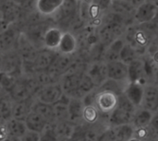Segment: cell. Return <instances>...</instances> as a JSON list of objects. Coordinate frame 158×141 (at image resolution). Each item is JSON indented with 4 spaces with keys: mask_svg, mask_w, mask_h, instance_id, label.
<instances>
[{
    "mask_svg": "<svg viewBox=\"0 0 158 141\" xmlns=\"http://www.w3.org/2000/svg\"><path fill=\"white\" fill-rule=\"evenodd\" d=\"M63 93L69 98L82 99L85 95L96 89L94 83L86 73V69L70 68L63 74L60 81Z\"/></svg>",
    "mask_w": 158,
    "mask_h": 141,
    "instance_id": "cell-1",
    "label": "cell"
},
{
    "mask_svg": "<svg viewBox=\"0 0 158 141\" xmlns=\"http://www.w3.org/2000/svg\"><path fill=\"white\" fill-rule=\"evenodd\" d=\"M157 35H154L144 25L136 23L130 25L123 35L125 42L131 45L141 56L145 54L151 41Z\"/></svg>",
    "mask_w": 158,
    "mask_h": 141,
    "instance_id": "cell-2",
    "label": "cell"
},
{
    "mask_svg": "<svg viewBox=\"0 0 158 141\" xmlns=\"http://www.w3.org/2000/svg\"><path fill=\"white\" fill-rule=\"evenodd\" d=\"M136 109L137 107L127 98L124 93L118 95V102L117 107L107 117V126L116 127L131 123Z\"/></svg>",
    "mask_w": 158,
    "mask_h": 141,
    "instance_id": "cell-3",
    "label": "cell"
},
{
    "mask_svg": "<svg viewBox=\"0 0 158 141\" xmlns=\"http://www.w3.org/2000/svg\"><path fill=\"white\" fill-rule=\"evenodd\" d=\"M118 95L109 91H98L95 89V97L94 105L98 109L101 115L108 117L112 111L117 107Z\"/></svg>",
    "mask_w": 158,
    "mask_h": 141,
    "instance_id": "cell-4",
    "label": "cell"
},
{
    "mask_svg": "<svg viewBox=\"0 0 158 141\" xmlns=\"http://www.w3.org/2000/svg\"><path fill=\"white\" fill-rule=\"evenodd\" d=\"M158 17V6L146 0L144 3L136 7L133 20L136 24H146L152 22Z\"/></svg>",
    "mask_w": 158,
    "mask_h": 141,
    "instance_id": "cell-5",
    "label": "cell"
},
{
    "mask_svg": "<svg viewBox=\"0 0 158 141\" xmlns=\"http://www.w3.org/2000/svg\"><path fill=\"white\" fill-rule=\"evenodd\" d=\"M153 114L158 113V86L154 82H148L143 87V95L141 106Z\"/></svg>",
    "mask_w": 158,
    "mask_h": 141,
    "instance_id": "cell-6",
    "label": "cell"
},
{
    "mask_svg": "<svg viewBox=\"0 0 158 141\" xmlns=\"http://www.w3.org/2000/svg\"><path fill=\"white\" fill-rule=\"evenodd\" d=\"M60 83H50L42 87L37 92V99L43 103L54 104L63 95Z\"/></svg>",
    "mask_w": 158,
    "mask_h": 141,
    "instance_id": "cell-7",
    "label": "cell"
},
{
    "mask_svg": "<svg viewBox=\"0 0 158 141\" xmlns=\"http://www.w3.org/2000/svg\"><path fill=\"white\" fill-rule=\"evenodd\" d=\"M107 79L117 81H129V66L120 60H114L106 63Z\"/></svg>",
    "mask_w": 158,
    "mask_h": 141,
    "instance_id": "cell-8",
    "label": "cell"
},
{
    "mask_svg": "<svg viewBox=\"0 0 158 141\" xmlns=\"http://www.w3.org/2000/svg\"><path fill=\"white\" fill-rule=\"evenodd\" d=\"M86 73L91 78L95 87L98 88L107 79L106 63L103 60L94 61L87 66Z\"/></svg>",
    "mask_w": 158,
    "mask_h": 141,
    "instance_id": "cell-9",
    "label": "cell"
},
{
    "mask_svg": "<svg viewBox=\"0 0 158 141\" xmlns=\"http://www.w3.org/2000/svg\"><path fill=\"white\" fill-rule=\"evenodd\" d=\"M18 33L15 28L8 26L0 32V52L6 53L12 51L18 42Z\"/></svg>",
    "mask_w": 158,
    "mask_h": 141,
    "instance_id": "cell-10",
    "label": "cell"
},
{
    "mask_svg": "<svg viewBox=\"0 0 158 141\" xmlns=\"http://www.w3.org/2000/svg\"><path fill=\"white\" fill-rule=\"evenodd\" d=\"M78 45L79 42L76 36L70 31H65L62 34L59 45L57 47V51L61 54L71 55L77 51Z\"/></svg>",
    "mask_w": 158,
    "mask_h": 141,
    "instance_id": "cell-11",
    "label": "cell"
},
{
    "mask_svg": "<svg viewBox=\"0 0 158 141\" xmlns=\"http://www.w3.org/2000/svg\"><path fill=\"white\" fill-rule=\"evenodd\" d=\"M31 111L37 113L40 116H42L48 124L56 123V117L54 110L53 104L43 103L37 99L31 105Z\"/></svg>",
    "mask_w": 158,
    "mask_h": 141,
    "instance_id": "cell-12",
    "label": "cell"
},
{
    "mask_svg": "<svg viewBox=\"0 0 158 141\" xmlns=\"http://www.w3.org/2000/svg\"><path fill=\"white\" fill-rule=\"evenodd\" d=\"M64 0H35V9L43 16L56 15L60 9Z\"/></svg>",
    "mask_w": 158,
    "mask_h": 141,
    "instance_id": "cell-13",
    "label": "cell"
},
{
    "mask_svg": "<svg viewBox=\"0 0 158 141\" xmlns=\"http://www.w3.org/2000/svg\"><path fill=\"white\" fill-rule=\"evenodd\" d=\"M83 108H84V104L81 99L70 98L68 106L69 121H70L74 125H79L83 123L82 121Z\"/></svg>",
    "mask_w": 158,
    "mask_h": 141,
    "instance_id": "cell-14",
    "label": "cell"
},
{
    "mask_svg": "<svg viewBox=\"0 0 158 141\" xmlns=\"http://www.w3.org/2000/svg\"><path fill=\"white\" fill-rule=\"evenodd\" d=\"M125 42H126L124 40V37L122 36V37L116 39L111 43H109L105 48V52H104V55H103V61L107 63L110 61L118 60L120 52H121Z\"/></svg>",
    "mask_w": 158,
    "mask_h": 141,
    "instance_id": "cell-15",
    "label": "cell"
},
{
    "mask_svg": "<svg viewBox=\"0 0 158 141\" xmlns=\"http://www.w3.org/2000/svg\"><path fill=\"white\" fill-rule=\"evenodd\" d=\"M63 31L56 27L49 28L43 36V43L44 46L48 50H57L59 45Z\"/></svg>",
    "mask_w": 158,
    "mask_h": 141,
    "instance_id": "cell-16",
    "label": "cell"
},
{
    "mask_svg": "<svg viewBox=\"0 0 158 141\" xmlns=\"http://www.w3.org/2000/svg\"><path fill=\"white\" fill-rule=\"evenodd\" d=\"M143 87L144 85L140 84L138 82H129L125 88L124 94L127 98L138 108L141 106L143 95Z\"/></svg>",
    "mask_w": 158,
    "mask_h": 141,
    "instance_id": "cell-17",
    "label": "cell"
},
{
    "mask_svg": "<svg viewBox=\"0 0 158 141\" xmlns=\"http://www.w3.org/2000/svg\"><path fill=\"white\" fill-rule=\"evenodd\" d=\"M113 141H129L134 136V127L129 124H123L116 127H110Z\"/></svg>",
    "mask_w": 158,
    "mask_h": 141,
    "instance_id": "cell-18",
    "label": "cell"
},
{
    "mask_svg": "<svg viewBox=\"0 0 158 141\" xmlns=\"http://www.w3.org/2000/svg\"><path fill=\"white\" fill-rule=\"evenodd\" d=\"M135 9L136 8L134 6H132L126 0H113L111 7H110V11H113L115 13L122 15L123 17H125L127 19H129L132 23H134L133 15H134Z\"/></svg>",
    "mask_w": 158,
    "mask_h": 141,
    "instance_id": "cell-19",
    "label": "cell"
},
{
    "mask_svg": "<svg viewBox=\"0 0 158 141\" xmlns=\"http://www.w3.org/2000/svg\"><path fill=\"white\" fill-rule=\"evenodd\" d=\"M25 126L27 127V130L33 131L36 133H41L48 125V123L42 117L40 116L37 113L31 111L27 117L24 120Z\"/></svg>",
    "mask_w": 158,
    "mask_h": 141,
    "instance_id": "cell-20",
    "label": "cell"
},
{
    "mask_svg": "<svg viewBox=\"0 0 158 141\" xmlns=\"http://www.w3.org/2000/svg\"><path fill=\"white\" fill-rule=\"evenodd\" d=\"M154 115L155 114L149 110H146L143 107H138L132 116L131 124L134 127V128L148 127Z\"/></svg>",
    "mask_w": 158,
    "mask_h": 141,
    "instance_id": "cell-21",
    "label": "cell"
},
{
    "mask_svg": "<svg viewBox=\"0 0 158 141\" xmlns=\"http://www.w3.org/2000/svg\"><path fill=\"white\" fill-rule=\"evenodd\" d=\"M107 117H104L101 115L98 109L94 105H84L83 113H82V121L87 125H95L99 122H106ZM107 124V122H106Z\"/></svg>",
    "mask_w": 158,
    "mask_h": 141,
    "instance_id": "cell-22",
    "label": "cell"
},
{
    "mask_svg": "<svg viewBox=\"0 0 158 141\" xmlns=\"http://www.w3.org/2000/svg\"><path fill=\"white\" fill-rule=\"evenodd\" d=\"M6 127L8 131L9 137L13 139H19L22 137V135L27 131V127L25 126L24 121L19 120L16 118H10L6 121Z\"/></svg>",
    "mask_w": 158,
    "mask_h": 141,
    "instance_id": "cell-23",
    "label": "cell"
},
{
    "mask_svg": "<svg viewBox=\"0 0 158 141\" xmlns=\"http://www.w3.org/2000/svg\"><path fill=\"white\" fill-rule=\"evenodd\" d=\"M31 105L28 103V102L24 100L17 101V103L11 107V115L12 118H16L19 120L24 121L29 113L31 111Z\"/></svg>",
    "mask_w": 158,
    "mask_h": 141,
    "instance_id": "cell-24",
    "label": "cell"
},
{
    "mask_svg": "<svg viewBox=\"0 0 158 141\" xmlns=\"http://www.w3.org/2000/svg\"><path fill=\"white\" fill-rule=\"evenodd\" d=\"M75 126L73 123H71L69 120L65 121H57L55 124V128L56 131V134L59 138V141L69 139L74 132Z\"/></svg>",
    "mask_w": 158,
    "mask_h": 141,
    "instance_id": "cell-25",
    "label": "cell"
},
{
    "mask_svg": "<svg viewBox=\"0 0 158 141\" xmlns=\"http://www.w3.org/2000/svg\"><path fill=\"white\" fill-rule=\"evenodd\" d=\"M78 9H79L78 0H64L60 9L56 15H59L62 19H67L74 17Z\"/></svg>",
    "mask_w": 158,
    "mask_h": 141,
    "instance_id": "cell-26",
    "label": "cell"
},
{
    "mask_svg": "<svg viewBox=\"0 0 158 141\" xmlns=\"http://www.w3.org/2000/svg\"><path fill=\"white\" fill-rule=\"evenodd\" d=\"M129 82H122V81H117L114 79H107L101 86L96 88L98 91H109L117 95H120L124 92L126 86Z\"/></svg>",
    "mask_w": 158,
    "mask_h": 141,
    "instance_id": "cell-27",
    "label": "cell"
},
{
    "mask_svg": "<svg viewBox=\"0 0 158 141\" xmlns=\"http://www.w3.org/2000/svg\"><path fill=\"white\" fill-rule=\"evenodd\" d=\"M139 57H141V55L139 54V53L129 43L125 42L120 54H119V59L121 62L125 63L126 65H130L131 63H132L133 61H135L136 59H138Z\"/></svg>",
    "mask_w": 158,
    "mask_h": 141,
    "instance_id": "cell-28",
    "label": "cell"
},
{
    "mask_svg": "<svg viewBox=\"0 0 158 141\" xmlns=\"http://www.w3.org/2000/svg\"><path fill=\"white\" fill-rule=\"evenodd\" d=\"M144 56L156 68L158 66V35L151 41Z\"/></svg>",
    "mask_w": 158,
    "mask_h": 141,
    "instance_id": "cell-29",
    "label": "cell"
},
{
    "mask_svg": "<svg viewBox=\"0 0 158 141\" xmlns=\"http://www.w3.org/2000/svg\"><path fill=\"white\" fill-rule=\"evenodd\" d=\"M55 124H48L46 126V127L40 133L39 141H59V138L55 128Z\"/></svg>",
    "mask_w": 158,
    "mask_h": 141,
    "instance_id": "cell-30",
    "label": "cell"
},
{
    "mask_svg": "<svg viewBox=\"0 0 158 141\" xmlns=\"http://www.w3.org/2000/svg\"><path fill=\"white\" fill-rule=\"evenodd\" d=\"M133 138H135V139H137L141 141H148L150 139H153V138H152V136L150 134V131L148 129V127L135 128Z\"/></svg>",
    "mask_w": 158,
    "mask_h": 141,
    "instance_id": "cell-31",
    "label": "cell"
},
{
    "mask_svg": "<svg viewBox=\"0 0 158 141\" xmlns=\"http://www.w3.org/2000/svg\"><path fill=\"white\" fill-rule=\"evenodd\" d=\"M113 0H93L92 4L98 7L104 14L110 10Z\"/></svg>",
    "mask_w": 158,
    "mask_h": 141,
    "instance_id": "cell-32",
    "label": "cell"
},
{
    "mask_svg": "<svg viewBox=\"0 0 158 141\" xmlns=\"http://www.w3.org/2000/svg\"><path fill=\"white\" fill-rule=\"evenodd\" d=\"M148 129L150 131L152 138L156 139L158 138V113L154 115V116L148 126Z\"/></svg>",
    "mask_w": 158,
    "mask_h": 141,
    "instance_id": "cell-33",
    "label": "cell"
},
{
    "mask_svg": "<svg viewBox=\"0 0 158 141\" xmlns=\"http://www.w3.org/2000/svg\"><path fill=\"white\" fill-rule=\"evenodd\" d=\"M40 140V134L27 130L21 138L19 139V141H39Z\"/></svg>",
    "mask_w": 158,
    "mask_h": 141,
    "instance_id": "cell-34",
    "label": "cell"
},
{
    "mask_svg": "<svg viewBox=\"0 0 158 141\" xmlns=\"http://www.w3.org/2000/svg\"><path fill=\"white\" fill-rule=\"evenodd\" d=\"M8 136L9 135H8L6 124L4 125V124L0 123V141H6L7 139Z\"/></svg>",
    "mask_w": 158,
    "mask_h": 141,
    "instance_id": "cell-35",
    "label": "cell"
},
{
    "mask_svg": "<svg viewBox=\"0 0 158 141\" xmlns=\"http://www.w3.org/2000/svg\"><path fill=\"white\" fill-rule=\"evenodd\" d=\"M126 1H128L132 6H134V7L136 8V7H138L140 5H142L143 3H144L146 0H126Z\"/></svg>",
    "mask_w": 158,
    "mask_h": 141,
    "instance_id": "cell-36",
    "label": "cell"
},
{
    "mask_svg": "<svg viewBox=\"0 0 158 141\" xmlns=\"http://www.w3.org/2000/svg\"><path fill=\"white\" fill-rule=\"evenodd\" d=\"M10 24L8 22H6V20H4L1 17H0V32L3 31L6 28H7Z\"/></svg>",
    "mask_w": 158,
    "mask_h": 141,
    "instance_id": "cell-37",
    "label": "cell"
},
{
    "mask_svg": "<svg viewBox=\"0 0 158 141\" xmlns=\"http://www.w3.org/2000/svg\"><path fill=\"white\" fill-rule=\"evenodd\" d=\"M153 82L156 83L158 86V66L155 70V74H154V78H153Z\"/></svg>",
    "mask_w": 158,
    "mask_h": 141,
    "instance_id": "cell-38",
    "label": "cell"
},
{
    "mask_svg": "<svg viewBox=\"0 0 158 141\" xmlns=\"http://www.w3.org/2000/svg\"><path fill=\"white\" fill-rule=\"evenodd\" d=\"M2 61H3V54L0 52V72L2 71Z\"/></svg>",
    "mask_w": 158,
    "mask_h": 141,
    "instance_id": "cell-39",
    "label": "cell"
},
{
    "mask_svg": "<svg viewBox=\"0 0 158 141\" xmlns=\"http://www.w3.org/2000/svg\"><path fill=\"white\" fill-rule=\"evenodd\" d=\"M129 141H141V140H139V139H135V138H132L131 139H130Z\"/></svg>",
    "mask_w": 158,
    "mask_h": 141,
    "instance_id": "cell-40",
    "label": "cell"
},
{
    "mask_svg": "<svg viewBox=\"0 0 158 141\" xmlns=\"http://www.w3.org/2000/svg\"><path fill=\"white\" fill-rule=\"evenodd\" d=\"M148 141H157V139H150V140Z\"/></svg>",
    "mask_w": 158,
    "mask_h": 141,
    "instance_id": "cell-41",
    "label": "cell"
},
{
    "mask_svg": "<svg viewBox=\"0 0 158 141\" xmlns=\"http://www.w3.org/2000/svg\"><path fill=\"white\" fill-rule=\"evenodd\" d=\"M157 139V141H158V138H157V139Z\"/></svg>",
    "mask_w": 158,
    "mask_h": 141,
    "instance_id": "cell-42",
    "label": "cell"
},
{
    "mask_svg": "<svg viewBox=\"0 0 158 141\" xmlns=\"http://www.w3.org/2000/svg\"><path fill=\"white\" fill-rule=\"evenodd\" d=\"M0 17H1V15H0ZM1 18H2V17H1Z\"/></svg>",
    "mask_w": 158,
    "mask_h": 141,
    "instance_id": "cell-43",
    "label": "cell"
}]
</instances>
